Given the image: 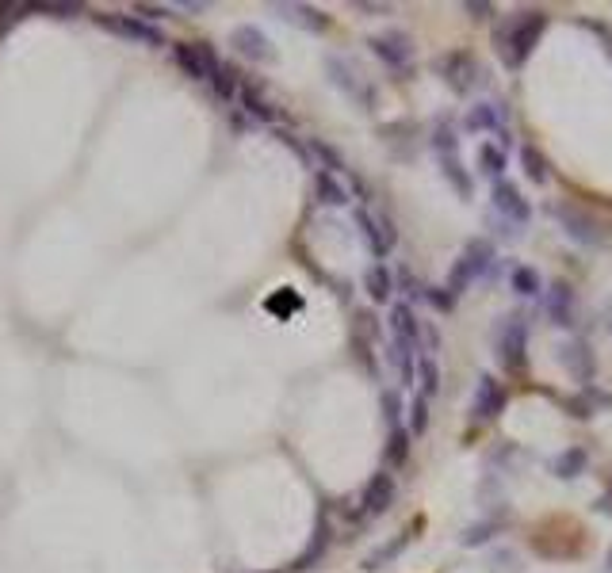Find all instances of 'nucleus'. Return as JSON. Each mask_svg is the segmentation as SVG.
I'll return each instance as SVG.
<instances>
[{
	"label": "nucleus",
	"mask_w": 612,
	"mask_h": 573,
	"mask_svg": "<svg viewBox=\"0 0 612 573\" xmlns=\"http://www.w3.org/2000/svg\"><path fill=\"white\" fill-rule=\"evenodd\" d=\"M173 58H176V65L192 77V81H215V73L222 69V62H219V54L211 50L207 43H180L173 50Z\"/></svg>",
	"instance_id": "4"
},
{
	"label": "nucleus",
	"mask_w": 612,
	"mask_h": 573,
	"mask_svg": "<svg viewBox=\"0 0 612 573\" xmlns=\"http://www.w3.org/2000/svg\"><path fill=\"white\" fill-rule=\"evenodd\" d=\"M356 8H360V12H375V16H383V12H391L387 4H356Z\"/></svg>",
	"instance_id": "33"
},
{
	"label": "nucleus",
	"mask_w": 612,
	"mask_h": 573,
	"mask_svg": "<svg viewBox=\"0 0 612 573\" xmlns=\"http://www.w3.org/2000/svg\"><path fill=\"white\" fill-rule=\"evenodd\" d=\"M318 199L329 207H345L349 203V191L333 180V172H318Z\"/></svg>",
	"instance_id": "22"
},
{
	"label": "nucleus",
	"mask_w": 612,
	"mask_h": 573,
	"mask_svg": "<svg viewBox=\"0 0 612 573\" xmlns=\"http://www.w3.org/2000/svg\"><path fill=\"white\" fill-rule=\"evenodd\" d=\"M490 207H494V218H502L509 226H528V218H532V207H528V199L517 191V184H509V180H498L494 191H490Z\"/></svg>",
	"instance_id": "5"
},
{
	"label": "nucleus",
	"mask_w": 612,
	"mask_h": 573,
	"mask_svg": "<svg viewBox=\"0 0 612 573\" xmlns=\"http://www.w3.org/2000/svg\"><path fill=\"white\" fill-rule=\"evenodd\" d=\"M544 31H547V12H540V8L513 12L505 23H498L494 27V50H498L505 69H521L532 58V50L540 46Z\"/></svg>",
	"instance_id": "1"
},
{
	"label": "nucleus",
	"mask_w": 612,
	"mask_h": 573,
	"mask_svg": "<svg viewBox=\"0 0 612 573\" xmlns=\"http://www.w3.org/2000/svg\"><path fill=\"white\" fill-rule=\"evenodd\" d=\"M555 218L563 222V230H567V237H574V241H582V245H601L605 241V234H601V226H597V218H590L586 211H578V207H555Z\"/></svg>",
	"instance_id": "10"
},
{
	"label": "nucleus",
	"mask_w": 612,
	"mask_h": 573,
	"mask_svg": "<svg viewBox=\"0 0 612 573\" xmlns=\"http://www.w3.org/2000/svg\"><path fill=\"white\" fill-rule=\"evenodd\" d=\"M440 169H444V176L456 184V191L463 195V199L471 195V176H467V172H463V165H459V153H456V157H440Z\"/></svg>",
	"instance_id": "25"
},
{
	"label": "nucleus",
	"mask_w": 612,
	"mask_h": 573,
	"mask_svg": "<svg viewBox=\"0 0 612 573\" xmlns=\"http://www.w3.org/2000/svg\"><path fill=\"white\" fill-rule=\"evenodd\" d=\"M383 413H387L391 428H398V394H394V390H387V394H383Z\"/></svg>",
	"instance_id": "31"
},
{
	"label": "nucleus",
	"mask_w": 612,
	"mask_h": 573,
	"mask_svg": "<svg viewBox=\"0 0 612 573\" xmlns=\"http://www.w3.org/2000/svg\"><path fill=\"white\" fill-rule=\"evenodd\" d=\"M391 333H394V344H406V348L421 352V321L414 318V310L406 302H398L391 310Z\"/></svg>",
	"instance_id": "14"
},
{
	"label": "nucleus",
	"mask_w": 612,
	"mask_h": 573,
	"mask_svg": "<svg viewBox=\"0 0 612 573\" xmlns=\"http://www.w3.org/2000/svg\"><path fill=\"white\" fill-rule=\"evenodd\" d=\"M276 16L287 23H299L306 31H326L329 20L318 12V8H306V4H276Z\"/></svg>",
	"instance_id": "17"
},
{
	"label": "nucleus",
	"mask_w": 612,
	"mask_h": 573,
	"mask_svg": "<svg viewBox=\"0 0 612 573\" xmlns=\"http://www.w3.org/2000/svg\"><path fill=\"white\" fill-rule=\"evenodd\" d=\"M609 489H612V482H609Z\"/></svg>",
	"instance_id": "34"
},
{
	"label": "nucleus",
	"mask_w": 612,
	"mask_h": 573,
	"mask_svg": "<svg viewBox=\"0 0 612 573\" xmlns=\"http://www.w3.org/2000/svg\"><path fill=\"white\" fill-rule=\"evenodd\" d=\"M96 23H100L104 31H111V35H119V39H127V43H134V46H165V31L153 27L150 20L108 12V16H96Z\"/></svg>",
	"instance_id": "3"
},
{
	"label": "nucleus",
	"mask_w": 612,
	"mask_h": 573,
	"mask_svg": "<svg viewBox=\"0 0 612 573\" xmlns=\"http://www.w3.org/2000/svg\"><path fill=\"white\" fill-rule=\"evenodd\" d=\"M525 348H528V325L521 318H505L502 333H498V356L509 371L525 367Z\"/></svg>",
	"instance_id": "7"
},
{
	"label": "nucleus",
	"mask_w": 612,
	"mask_h": 573,
	"mask_svg": "<svg viewBox=\"0 0 612 573\" xmlns=\"http://www.w3.org/2000/svg\"><path fill=\"white\" fill-rule=\"evenodd\" d=\"M394 493H398L394 478L387 474V470H379L372 482L364 486V497H360V509H364V516H383V512L394 505Z\"/></svg>",
	"instance_id": "11"
},
{
	"label": "nucleus",
	"mask_w": 612,
	"mask_h": 573,
	"mask_svg": "<svg viewBox=\"0 0 612 573\" xmlns=\"http://www.w3.org/2000/svg\"><path fill=\"white\" fill-rule=\"evenodd\" d=\"M372 50H375V58L387 62L391 69H410V62H414V46H410V35H406V31L372 35Z\"/></svg>",
	"instance_id": "8"
},
{
	"label": "nucleus",
	"mask_w": 612,
	"mask_h": 573,
	"mask_svg": "<svg viewBox=\"0 0 612 573\" xmlns=\"http://www.w3.org/2000/svg\"><path fill=\"white\" fill-rule=\"evenodd\" d=\"M463 8H467V16H475V20H490V12H494V4H486V0H467V4H463Z\"/></svg>",
	"instance_id": "32"
},
{
	"label": "nucleus",
	"mask_w": 612,
	"mask_h": 573,
	"mask_svg": "<svg viewBox=\"0 0 612 573\" xmlns=\"http://www.w3.org/2000/svg\"><path fill=\"white\" fill-rule=\"evenodd\" d=\"M364 287H368V295H372L375 302H387L394 291V279H391V272H387V264H375L372 272L364 276Z\"/></svg>",
	"instance_id": "21"
},
{
	"label": "nucleus",
	"mask_w": 612,
	"mask_h": 573,
	"mask_svg": "<svg viewBox=\"0 0 612 573\" xmlns=\"http://www.w3.org/2000/svg\"><path fill=\"white\" fill-rule=\"evenodd\" d=\"M609 329H612V325H609Z\"/></svg>",
	"instance_id": "35"
},
{
	"label": "nucleus",
	"mask_w": 612,
	"mask_h": 573,
	"mask_svg": "<svg viewBox=\"0 0 612 573\" xmlns=\"http://www.w3.org/2000/svg\"><path fill=\"white\" fill-rule=\"evenodd\" d=\"M505 402H509V394H505V386L494 375H482L479 386H475V402H471V413H475V421H494V417H502L505 413Z\"/></svg>",
	"instance_id": "9"
},
{
	"label": "nucleus",
	"mask_w": 612,
	"mask_h": 573,
	"mask_svg": "<svg viewBox=\"0 0 612 573\" xmlns=\"http://www.w3.org/2000/svg\"><path fill=\"white\" fill-rule=\"evenodd\" d=\"M582 467H586V451H582V447H570V451H563V455L555 459V467L551 470H555L559 478H578Z\"/></svg>",
	"instance_id": "23"
},
{
	"label": "nucleus",
	"mask_w": 612,
	"mask_h": 573,
	"mask_svg": "<svg viewBox=\"0 0 612 573\" xmlns=\"http://www.w3.org/2000/svg\"><path fill=\"white\" fill-rule=\"evenodd\" d=\"M230 43L238 50L241 58H249V62H276V50L268 43V35L257 31V27H238L234 35H230Z\"/></svg>",
	"instance_id": "12"
},
{
	"label": "nucleus",
	"mask_w": 612,
	"mask_h": 573,
	"mask_svg": "<svg viewBox=\"0 0 612 573\" xmlns=\"http://www.w3.org/2000/svg\"><path fill=\"white\" fill-rule=\"evenodd\" d=\"M559 352H563V367H567L574 379H582V382L593 379V352H590V344H582V340H570V344H563Z\"/></svg>",
	"instance_id": "15"
},
{
	"label": "nucleus",
	"mask_w": 612,
	"mask_h": 573,
	"mask_svg": "<svg viewBox=\"0 0 612 573\" xmlns=\"http://www.w3.org/2000/svg\"><path fill=\"white\" fill-rule=\"evenodd\" d=\"M463 260L471 264V272H475V279L486 276V268L494 264V245H490V241H471V245L463 249Z\"/></svg>",
	"instance_id": "20"
},
{
	"label": "nucleus",
	"mask_w": 612,
	"mask_h": 573,
	"mask_svg": "<svg viewBox=\"0 0 612 573\" xmlns=\"http://www.w3.org/2000/svg\"><path fill=\"white\" fill-rule=\"evenodd\" d=\"M406 543H410V531H402V535H394L391 543H383V547H379V551H372V554H368V558H364V570H368V573L383 570V566H387V562H394V558H398V554L406 551Z\"/></svg>",
	"instance_id": "19"
},
{
	"label": "nucleus",
	"mask_w": 612,
	"mask_h": 573,
	"mask_svg": "<svg viewBox=\"0 0 612 573\" xmlns=\"http://www.w3.org/2000/svg\"><path fill=\"white\" fill-rule=\"evenodd\" d=\"M326 69H329V77H333V85L341 88L349 100H356L360 107H375V92H372V85L352 69L349 62H341V58H329L326 62Z\"/></svg>",
	"instance_id": "6"
},
{
	"label": "nucleus",
	"mask_w": 612,
	"mask_h": 573,
	"mask_svg": "<svg viewBox=\"0 0 612 573\" xmlns=\"http://www.w3.org/2000/svg\"><path fill=\"white\" fill-rule=\"evenodd\" d=\"M467 130H498V134H505L502 104H475L467 111Z\"/></svg>",
	"instance_id": "18"
},
{
	"label": "nucleus",
	"mask_w": 612,
	"mask_h": 573,
	"mask_svg": "<svg viewBox=\"0 0 612 573\" xmlns=\"http://www.w3.org/2000/svg\"><path fill=\"white\" fill-rule=\"evenodd\" d=\"M437 73L444 77V85L459 92V96H467V92H475L482 85V65L467 54V50H452V54H440L437 58Z\"/></svg>",
	"instance_id": "2"
},
{
	"label": "nucleus",
	"mask_w": 612,
	"mask_h": 573,
	"mask_svg": "<svg viewBox=\"0 0 612 573\" xmlns=\"http://www.w3.org/2000/svg\"><path fill=\"white\" fill-rule=\"evenodd\" d=\"M425 425H429V413H425V398H414V405H410V432H425Z\"/></svg>",
	"instance_id": "30"
},
{
	"label": "nucleus",
	"mask_w": 612,
	"mask_h": 573,
	"mask_svg": "<svg viewBox=\"0 0 612 573\" xmlns=\"http://www.w3.org/2000/svg\"><path fill=\"white\" fill-rule=\"evenodd\" d=\"M544 310H547V318L555 321V325H570V321H574V295H570L567 283H555V287L547 291Z\"/></svg>",
	"instance_id": "16"
},
{
	"label": "nucleus",
	"mask_w": 612,
	"mask_h": 573,
	"mask_svg": "<svg viewBox=\"0 0 612 573\" xmlns=\"http://www.w3.org/2000/svg\"><path fill=\"white\" fill-rule=\"evenodd\" d=\"M437 394V363L433 356H421V398Z\"/></svg>",
	"instance_id": "29"
},
{
	"label": "nucleus",
	"mask_w": 612,
	"mask_h": 573,
	"mask_svg": "<svg viewBox=\"0 0 612 573\" xmlns=\"http://www.w3.org/2000/svg\"><path fill=\"white\" fill-rule=\"evenodd\" d=\"M410 455V432H402V428H394L391 432V444H387V463L398 467L402 459Z\"/></svg>",
	"instance_id": "27"
},
{
	"label": "nucleus",
	"mask_w": 612,
	"mask_h": 573,
	"mask_svg": "<svg viewBox=\"0 0 612 573\" xmlns=\"http://www.w3.org/2000/svg\"><path fill=\"white\" fill-rule=\"evenodd\" d=\"M521 165H525V176L532 184H547V161L532 146L521 149Z\"/></svg>",
	"instance_id": "26"
},
{
	"label": "nucleus",
	"mask_w": 612,
	"mask_h": 573,
	"mask_svg": "<svg viewBox=\"0 0 612 573\" xmlns=\"http://www.w3.org/2000/svg\"><path fill=\"white\" fill-rule=\"evenodd\" d=\"M479 165H482V172H486V176H494V184H498V180H502V172H505V153L498 146H490V142H486V146H479Z\"/></svg>",
	"instance_id": "24"
},
{
	"label": "nucleus",
	"mask_w": 612,
	"mask_h": 573,
	"mask_svg": "<svg viewBox=\"0 0 612 573\" xmlns=\"http://www.w3.org/2000/svg\"><path fill=\"white\" fill-rule=\"evenodd\" d=\"M513 291L517 295H540V276L532 268H513Z\"/></svg>",
	"instance_id": "28"
},
{
	"label": "nucleus",
	"mask_w": 612,
	"mask_h": 573,
	"mask_svg": "<svg viewBox=\"0 0 612 573\" xmlns=\"http://www.w3.org/2000/svg\"><path fill=\"white\" fill-rule=\"evenodd\" d=\"M356 226H360V234L368 237V245H372L375 256H387L394 249V230L391 222H383V218H375L372 211H360L356 214Z\"/></svg>",
	"instance_id": "13"
}]
</instances>
